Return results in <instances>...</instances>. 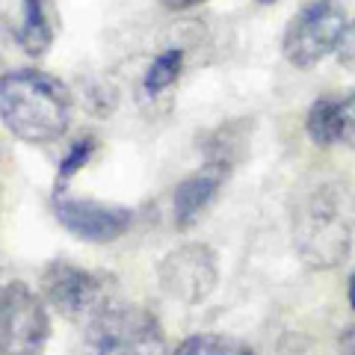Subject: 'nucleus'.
<instances>
[{"label":"nucleus","mask_w":355,"mask_h":355,"mask_svg":"<svg viewBox=\"0 0 355 355\" xmlns=\"http://www.w3.org/2000/svg\"><path fill=\"white\" fill-rule=\"evenodd\" d=\"M355 205L347 187L323 181L296 198L291 231L293 246L308 266L331 270L349 254Z\"/></svg>","instance_id":"f257e3e1"},{"label":"nucleus","mask_w":355,"mask_h":355,"mask_svg":"<svg viewBox=\"0 0 355 355\" xmlns=\"http://www.w3.org/2000/svg\"><path fill=\"white\" fill-rule=\"evenodd\" d=\"M0 116L18 139L33 146L53 142L69 130L71 92L44 71H6L0 80Z\"/></svg>","instance_id":"f03ea898"},{"label":"nucleus","mask_w":355,"mask_h":355,"mask_svg":"<svg viewBox=\"0 0 355 355\" xmlns=\"http://www.w3.org/2000/svg\"><path fill=\"white\" fill-rule=\"evenodd\" d=\"M86 355H166V340L146 308L110 302L86 323Z\"/></svg>","instance_id":"7ed1b4c3"},{"label":"nucleus","mask_w":355,"mask_h":355,"mask_svg":"<svg viewBox=\"0 0 355 355\" xmlns=\"http://www.w3.org/2000/svg\"><path fill=\"white\" fill-rule=\"evenodd\" d=\"M347 27V12L338 0H305L284 27V60L296 69H311L338 51Z\"/></svg>","instance_id":"20e7f679"},{"label":"nucleus","mask_w":355,"mask_h":355,"mask_svg":"<svg viewBox=\"0 0 355 355\" xmlns=\"http://www.w3.org/2000/svg\"><path fill=\"white\" fill-rule=\"evenodd\" d=\"M42 293L62 317L89 323L98 311H104L113 299V282L101 272L74 266L71 261H51L42 270Z\"/></svg>","instance_id":"39448f33"},{"label":"nucleus","mask_w":355,"mask_h":355,"mask_svg":"<svg viewBox=\"0 0 355 355\" xmlns=\"http://www.w3.org/2000/svg\"><path fill=\"white\" fill-rule=\"evenodd\" d=\"M51 340V317L44 299L24 282H6L0 291V352L42 355Z\"/></svg>","instance_id":"423d86ee"},{"label":"nucleus","mask_w":355,"mask_h":355,"mask_svg":"<svg viewBox=\"0 0 355 355\" xmlns=\"http://www.w3.org/2000/svg\"><path fill=\"white\" fill-rule=\"evenodd\" d=\"M160 291L181 305H198L216 291V254L205 243H184L172 249L157 266Z\"/></svg>","instance_id":"0eeeda50"},{"label":"nucleus","mask_w":355,"mask_h":355,"mask_svg":"<svg viewBox=\"0 0 355 355\" xmlns=\"http://www.w3.org/2000/svg\"><path fill=\"white\" fill-rule=\"evenodd\" d=\"M60 225L69 234L86 243H113L133 225V210L121 205L92 202V198H65L60 196L53 205Z\"/></svg>","instance_id":"6e6552de"},{"label":"nucleus","mask_w":355,"mask_h":355,"mask_svg":"<svg viewBox=\"0 0 355 355\" xmlns=\"http://www.w3.org/2000/svg\"><path fill=\"white\" fill-rule=\"evenodd\" d=\"M228 160H210L190 178H184L175 190V225L190 228L193 222L205 214V207L214 202L219 187L225 184Z\"/></svg>","instance_id":"1a4fd4ad"},{"label":"nucleus","mask_w":355,"mask_h":355,"mask_svg":"<svg viewBox=\"0 0 355 355\" xmlns=\"http://www.w3.org/2000/svg\"><path fill=\"white\" fill-rule=\"evenodd\" d=\"M18 3H21V15L18 24L12 27L15 42L30 57H42L53 44V36L60 30L57 6H53V0H18Z\"/></svg>","instance_id":"9d476101"},{"label":"nucleus","mask_w":355,"mask_h":355,"mask_svg":"<svg viewBox=\"0 0 355 355\" xmlns=\"http://www.w3.org/2000/svg\"><path fill=\"white\" fill-rule=\"evenodd\" d=\"M308 137L317 142V146H338L340 142V98H320V101L311 104L308 119H305Z\"/></svg>","instance_id":"9b49d317"},{"label":"nucleus","mask_w":355,"mask_h":355,"mask_svg":"<svg viewBox=\"0 0 355 355\" xmlns=\"http://www.w3.org/2000/svg\"><path fill=\"white\" fill-rule=\"evenodd\" d=\"M181 69H184V51H178V48L163 51L160 57H154V62L148 65L142 86H146L148 95H160L163 89H169L178 77H181Z\"/></svg>","instance_id":"f8f14e48"},{"label":"nucleus","mask_w":355,"mask_h":355,"mask_svg":"<svg viewBox=\"0 0 355 355\" xmlns=\"http://www.w3.org/2000/svg\"><path fill=\"white\" fill-rule=\"evenodd\" d=\"M172 355H254L246 343L225 335H196L187 338Z\"/></svg>","instance_id":"ddd939ff"},{"label":"nucleus","mask_w":355,"mask_h":355,"mask_svg":"<svg viewBox=\"0 0 355 355\" xmlns=\"http://www.w3.org/2000/svg\"><path fill=\"white\" fill-rule=\"evenodd\" d=\"M92 151H95V139L92 137L74 142V146L69 148V154L62 157V163H60V181H69L77 169H83V166L89 163V157H92Z\"/></svg>","instance_id":"4468645a"},{"label":"nucleus","mask_w":355,"mask_h":355,"mask_svg":"<svg viewBox=\"0 0 355 355\" xmlns=\"http://www.w3.org/2000/svg\"><path fill=\"white\" fill-rule=\"evenodd\" d=\"M340 125H343V133H340V142L355 148V92L340 98Z\"/></svg>","instance_id":"2eb2a0df"},{"label":"nucleus","mask_w":355,"mask_h":355,"mask_svg":"<svg viewBox=\"0 0 355 355\" xmlns=\"http://www.w3.org/2000/svg\"><path fill=\"white\" fill-rule=\"evenodd\" d=\"M338 60L347 65L349 71H355V21L347 27V33H343V39L338 44Z\"/></svg>","instance_id":"dca6fc26"},{"label":"nucleus","mask_w":355,"mask_h":355,"mask_svg":"<svg viewBox=\"0 0 355 355\" xmlns=\"http://www.w3.org/2000/svg\"><path fill=\"white\" fill-rule=\"evenodd\" d=\"M338 352H340V355H355V326H349L347 331H340V338H338Z\"/></svg>","instance_id":"f3484780"},{"label":"nucleus","mask_w":355,"mask_h":355,"mask_svg":"<svg viewBox=\"0 0 355 355\" xmlns=\"http://www.w3.org/2000/svg\"><path fill=\"white\" fill-rule=\"evenodd\" d=\"M166 9H190V6H198L205 3V0H160Z\"/></svg>","instance_id":"a211bd4d"},{"label":"nucleus","mask_w":355,"mask_h":355,"mask_svg":"<svg viewBox=\"0 0 355 355\" xmlns=\"http://www.w3.org/2000/svg\"><path fill=\"white\" fill-rule=\"evenodd\" d=\"M347 296H349V308L355 311V275L349 279V291H347Z\"/></svg>","instance_id":"6ab92c4d"},{"label":"nucleus","mask_w":355,"mask_h":355,"mask_svg":"<svg viewBox=\"0 0 355 355\" xmlns=\"http://www.w3.org/2000/svg\"><path fill=\"white\" fill-rule=\"evenodd\" d=\"M258 3H275V0H258Z\"/></svg>","instance_id":"aec40b11"}]
</instances>
